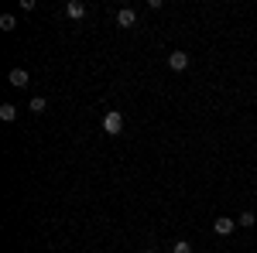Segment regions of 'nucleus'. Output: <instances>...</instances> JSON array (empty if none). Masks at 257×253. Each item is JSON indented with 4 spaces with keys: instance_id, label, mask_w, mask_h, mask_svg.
Returning a JSON list of instances; mask_svg holds the SVG:
<instances>
[{
    "instance_id": "obj_1",
    "label": "nucleus",
    "mask_w": 257,
    "mask_h": 253,
    "mask_svg": "<svg viewBox=\"0 0 257 253\" xmlns=\"http://www.w3.org/2000/svg\"><path fill=\"white\" fill-rule=\"evenodd\" d=\"M120 130H123V113H120V110H106V113H103V134L117 137Z\"/></svg>"
},
{
    "instance_id": "obj_2",
    "label": "nucleus",
    "mask_w": 257,
    "mask_h": 253,
    "mask_svg": "<svg viewBox=\"0 0 257 253\" xmlns=\"http://www.w3.org/2000/svg\"><path fill=\"white\" fill-rule=\"evenodd\" d=\"M233 229H237V219H230V215H216L213 219V233L216 236H230Z\"/></svg>"
},
{
    "instance_id": "obj_3",
    "label": "nucleus",
    "mask_w": 257,
    "mask_h": 253,
    "mask_svg": "<svg viewBox=\"0 0 257 253\" xmlns=\"http://www.w3.org/2000/svg\"><path fill=\"white\" fill-rule=\"evenodd\" d=\"M7 82H11L14 89H28V86H31V76H28V69H11V72H7Z\"/></svg>"
},
{
    "instance_id": "obj_4",
    "label": "nucleus",
    "mask_w": 257,
    "mask_h": 253,
    "mask_svg": "<svg viewBox=\"0 0 257 253\" xmlns=\"http://www.w3.org/2000/svg\"><path fill=\"white\" fill-rule=\"evenodd\" d=\"M189 55H185V52H172V55H168V69H172V72H185V69H189Z\"/></svg>"
},
{
    "instance_id": "obj_5",
    "label": "nucleus",
    "mask_w": 257,
    "mask_h": 253,
    "mask_svg": "<svg viewBox=\"0 0 257 253\" xmlns=\"http://www.w3.org/2000/svg\"><path fill=\"white\" fill-rule=\"evenodd\" d=\"M65 18L69 21H82L86 18V4H82V0H69V4H65Z\"/></svg>"
},
{
    "instance_id": "obj_6",
    "label": "nucleus",
    "mask_w": 257,
    "mask_h": 253,
    "mask_svg": "<svg viewBox=\"0 0 257 253\" xmlns=\"http://www.w3.org/2000/svg\"><path fill=\"white\" fill-rule=\"evenodd\" d=\"M117 24L120 28H134V24H138V11H134V7H120L117 11Z\"/></svg>"
},
{
    "instance_id": "obj_7",
    "label": "nucleus",
    "mask_w": 257,
    "mask_h": 253,
    "mask_svg": "<svg viewBox=\"0 0 257 253\" xmlns=\"http://www.w3.org/2000/svg\"><path fill=\"white\" fill-rule=\"evenodd\" d=\"M0 120H4V123H14V120H18V106H14V103H4V106H0Z\"/></svg>"
},
{
    "instance_id": "obj_8",
    "label": "nucleus",
    "mask_w": 257,
    "mask_h": 253,
    "mask_svg": "<svg viewBox=\"0 0 257 253\" xmlns=\"http://www.w3.org/2000/svg\"><path fill=\"white\" fill-rule=\"evenodd\" d=\"M28 110H31L35 117H41V113L48 110V99H45V96H35V99H31V103H28Z\"/></svg>"
},
{
    "instance_id": "obj_9",
    "label": "nucleus",
    "mask_w": 257,
    "mask_h": 253,
    "mask_svg": "<svg viewBox=\"0 0 257 253\" xmlns=\"http://www.w3.org/2000/svg\"><path fill=\"white\" fill-rule=\"evenodd\" d=\"M254 222H257V215L250 212V209H247V212H240V219H237V226H243V229H250Z\"/></svg>"
},
{
    "instance_id": "obj_10",
    "label": "nucleus",
    "mask_w": 257,
    "mask_h": 253,
    "mask_svg": "<svg viewBox=\"0 0 257 253\" xmlns=\"http://www.w3.org/2000/svg\"><path fill=\"white\" fill-rule=\"evenodd\" d=\"M14 28H18V18L14 14H4L0 18V31H14Z\"/></svg>"
},
{
    "instance_id": "obj_11",
    "label": "nucleus",
    "mask_w": 257,
    "mask_h": 253,
    "mask_svg": "<svg viewBox=\"0 0 257 253\" xmlns=\"http://www.w3.org/2000/svg\"><path fill=\"white\" fill-rule=\"evenodd\" d=\"M172 253H192V243L189 239H175L172 243Z\"/></svg>"
},
{
    "instance_id": "obj_12",
    "label": "nucleus",
    "mask_w": 257,
    "mask_h": 253,
    "mask_svg": "<svg viewBox=\"0 0 257 253\" xmlns=\"http://www.w3.org/2000/svg\"><path fill=\"white\" fill-rule=\"evenodd\" d=\"M141 253H155V250H141Z\"/></svg>"
}]
</instances>
